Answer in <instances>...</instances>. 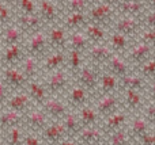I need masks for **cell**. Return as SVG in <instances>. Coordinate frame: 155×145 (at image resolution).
<instances>
[{
  "mask_svg": "<svg viewBox=\"0 0 155 145\" xmlns=\"http://www.w3.org/2000/svg\"><path fill=\"white\" fill-rule=\"evenodd\" d=\"M87 19L88 23H94L104 29H107V27H112L114 20L117 19V12L113 5H109L106 3H99L88 8Z\"/></svg>",
  "mask_w": 155,
  "mask_h": 145,
  "instance_id": "cell-1",
  "label": "cell"
},
{
  "mask_svg": "<svg viewBox=\"0 0 155 145\" xmlns=\"http://www.w3.org/2000/svg\"><path fill=\"white\" fill-rule=\"evenodd\" d=\"M113 31L120 33L123 35H127L129 38H135L142 30V22L140 18L134 16H120L113 23Z\"/></svg>",
  "mask_w": 155,
  "mask_h": 145,
  "instance_id": "cell-2",
  "label": "cell"
},
{
  "mask_svg": "<svg viewBox=\"0 0 155 145\" xmlns=\"http://www.w3.org/2000/svg\"><path fill=\"white\" fill-rule=\"evenodd\" d=\"M60 11L61 10L52 0H40V4L37 7V14L42 23L51 26H56L60 20Z\"/></svg>",
  "mask_w": 155,
  "mask_h": 145,
  "instance_id": "cell-3",
  "label": "cell"
},
{
  "mask_svg": "<svg viewBox=\"0 0 155 145\" xmlns=\"http://www.w3.org/2000/svg\"><path fill=\"white\" fill-rule=\"evenodd\" d=\"M48 49H49L48 35L44 33V30L31 34L29 41L26 42V50L29 52V56H33V57L45 56Z\"/></svg>",
  "mask_w": 155,
  "mask_h": 145,
  "instance_id": "cell-4",
  "label": "cell"
},
{
  "mask_svg": "<svg viewBox=\"0 0 155 145\" xmlns=\"http://www.w3.org/2000/svg\"><path fill=\"white\" fill-rule=\"evenodd\" d=\"M154 54V48L146 43L137 42L136 45H134L128 52H127V61L135 65H143L144 62H147L148 60L153 58Z\"/></svg>",
  "mask_w": 155,
  "mask_h": 145,
  "instance_id": "cell-5",
  "label": "cell"
},
{
  "mask_svg": "<svg viewBox=\"0 0 155 145\" xmlns=\"http://www.w3.org/2000/svg\"><path fill=\"white\" fill-rule=\"evenodd\" d=\"M79 75V83L84 90H95L101 77V69L98 65H86L78 72Z\"/></svg>",
  "mask_w": 155,
  "mask_h": 145,
  "instance_id": "cell-6",
  "label": "cell"
},
{
  "mask_svg": "<svg viewBox=\"0 0 155 145\" xmlns=\"http://www.w3.org/2000/svg\"><path fill=\"white\" fill-rule=\"evenodd\" d=\"M15 24L22 30L23 33H27V34H34L37 31H41L42 30V20L38 16V14H34V15H23V14H18L15 18Z\"/></svg>",
  "mask_w": 155,
  "mask_h": 145,
  "instance_id": "cell-7",
  "label": "cell"
},
{
  "mask_svg": "<svg viewBox=\"0 0 155 145\" xmlns=\"http://www.w3.org/2000/svg\"><path fill=\"white\" fill-rule=\"evenodd\" d=\"M146 8H147V4L143 0H139V2H127V0H123L116 7V12H117V16L142 18L146 12Z\"/></svg>",
  "mask_w": 155,
  "mask_h": 145,
  "instance_id": "cell-8",
  "label": "cell"
},
{
  "mask_svg": "<svg viewBox=\"0 0 155 145\" xmlns=\"http://www.w3.org/2000/svg\"><path fill=\"white\" fill-rule=\"evenodd\" d=\"M48 43L49 48L54 49V50L64 52L68 45V34L67 30L63 26H52L48 34Z\"/></svg>",
  "mask_w": 155,
  "mask_h": 145,
  "instance_id": "cell-9",
  "label": "cell"
},
{
  "mask_svg": "<svg viewBox=\"0 0 155 145\" xmlns=\"http://www.w3.org/2000/svg\"><path fill=\"white\" fill-rule=\"evenodd\" d=\"M88 58L93 61L94 65H105L109 58L113 56V50L107 46V43H101V45H91L88 50L86 52Z\"/></svg>",
  "mask_w": 155,
  "mask_h": 145,
  "instance_id": "cell-10",
  "label": "cell"
},
{
  "mask_svg": "<svg viewBox=\"0 0 155 145\" xmlns=\"http://www.w3.org/2000/svg\"><path fill=\"white\" fill-rule=\"evenodd\" d=\"M135 38H129L127 35H123L120 33L113 31L112 34L107 37V46L113 50V53L116 54H121V53H127L129 49L132 48Z\"/></svg>",
  "mask_w": 155,
  "mask_h": 145,
  "instance_id": "cell-11",
  "label": "cell"
},
{
  "mask_svg": "<svg viewBox=\"0 0 155 145\" xmlns=\"http://www.w3.org/2000/svg\"><path fill=\"white\" fill-rule=\"evenodd\" d=\"M87 23H88L87 14L71 12V14H67V15H65L63 27H64L67 31L74 33V31H80V30H83Z\"/></svg>",
  "mask_w": 155,
  "mask_h": 145,
  "instance_id": "cell-12",
  "label": "cell"
},
{
  "mask_svg": "<svg viewBox=\"0 0 155 145\" xmlns=\"http://www.w3.org/2000/svg\"><path fill=\"white\" fill-rule=\"evenodd\" d=\"M105 65L107 67V72L114 75L116 77H123L125 75H129V64L120 54L113 53V56Z\"/></svg>",
  "mask_w": 155,
  "mask_h": 145,
  "instance_id": "cell-13",
  "label": "cell"
},
{
  "mask_svg": "<svg viewBox=\"0 0 155 145\" xmlns=\"http://www.w3.org/2000/svg\"><path fill=\"white\" fill-rule=\"evenodd\" d=\"M90 46H91V42L86 37L83 30L68 34V45H67L68 50H76V52H80V53H86Z\"/></svg>",
  "mask_w": 155,
  "mask_h": 145,
  "instance_id": "cell-14",
  "label": "cell"
},
{
  "mask_svg": "<svg viewBox=\"0 0 155 145\" xmlns=\"http://www.w3.org/2000/svg\"><path fill=\"white\" fill-rule=\"evenodd\" d=\"M83 33L86 34V37L90 39L91 45H101V43L107 42V33L106 29L98 26L94 23H87L86 27L83 29Z\"/></svg>",
  "mask_w": 155,
  "mask_h": 145,
  "instance_id": "cell-15",
  "label": "cell"
},
{
  "mask_svg": "<svg viewBox=\"0 0 155 145\" xmlns=\"http://www.w3.org/2000/svg\"><path fill=\"white\" fill-rule=\"evenodd\" d=\"M118 109V99L116 95L113 94H107V95H102L101 100L98 102L97 106V113L105 115L107 118L109 115L114 114Z\"/></svg>",
  "mask_w": 155,
  "mask_h": 145,
  "instance_id": "cell-16",
  "label": "cell"
},
{
  "mask_svg": "<svg viewBox=\"0 0 155 145\" xmlns=\"http://www.w3.org/2000/svg\"><path fill=\"white\" fill-rule=\"evenodd\" d=\"M23 34L25 33L16 26L15 23L8 24L5 27V30L2 33L3 35V42L4 45L11 46V45H16V43H22V39H23Z\"/></svg>",
  "mask_w": 155,
  "mask_h": 145,
  "instance_id": "cell-17",
  "label": "cell"
},
{
  "mask_svg": "<svg viewBox=\"0 0 155 145\" xmlns=\"http://www.w3.org/2000/svg\"><path fill=\"white\" fill-rule=\"evenodd\" d=\"M127 121V114L121 111H116L114 114L107 117V121L105 122V129L109 133H114L117 130H121V126Z\"/></svg>",
  "mask_w": 155,
  "mask_h": 145,
  "instance_id": "cell-18",
  "label": "cell"
},
{
  "mask_svg": "<svg viewBox=\"0 0 155 145\" xmlns=\"http://www.w3.org/2000/svg\"><path fill=\"white\" fill-rule=\"evenodd\" d=\"M117 87V77L112 73L106 72V73H101L99 77V91L102 95H107V94H113V91Z\"/></svg>",
  "mask_w": 155,
  "mask_h": 145,
  "instance_id": "cell-19",
  "label": "cell"
},
{
  "mask_svg": "<svg viewBox=\"0 0 155 145\" xmlns=\"http://www.w3.org/2000/svg\"><path fill=\"white\" fill-rule=\"evenodd\" d=\"M80 140L84 144H91V145H97L101 143L102 140V132H99L95 128H86L84 130L80 132Z\"/></svg>",
  "mask_w": 155,
  "mask_h": 145,
  "instance_id": "cell-20",
  "label": "cell"
},
{
  "mask_svg": "<svg viewBox=\"0 0 155 145\" xmlns=\"http://www.w3.org/2000/svg\"><path fill=\"white\" fill-rule=\"evenodd\" d=\"M129 136L131 137H137L140 138L142 136H144L146 133H148V121L144 118H136L132 121L131 128H129Z\"/></svg>",
  "mask_w": 155,
  "mask_h": 145,
  "instance_id": "cell-21",
  "label": "cell"
},
{
  "mask_svg": "<svg viewBox=\"0 0 155 145\" xmlns=\"http://www.w3.org/2000/svg\"><path fill=\"white\" fill-rule=\"evenodd\" d=\"M120 83L121 86L125 90H139L143 87L144 84V80H143L142 76H135V75H125L123 77H120Z\"/></svg>",
  "mask_w": 155,
  "mask_h": 145,
  "instance_id": "cell-22",
  "label": "cell"
},
{
  "mask_svg": "<svg viewBox=\"0 0 155 145\" xmlns=\"http://www.w3.org/2000/svg\"><path fill=\"white\" fill-rule=\"evenodd\" d=\"M65 61V54L64 52L56 50L54 53L49 54L45 60V67L46 69H59Z\"/></svg>",
  "mask_w": 155,
  "mask_h": 145,
  "instance_id": "cell-23",
  "label": "cell"
},
{
  "mask_svg": "<svg viewBox=\"0 0 155 145\" xmlns=\"http://www.w3.org/2000/svg\"><path fill=\"white\" fill-rule=\"evenodd\" d=\"M23 43H16V45H11V46H7V49H5L4 54H3V57H4L5 61L8 62H14L16 61V60L22 58V54H23Z\"/></svg>",
  "mask_w": 155,
  "mask_h": 145,
  "instance_id": "cell-24",
  "label": "cell"
},
{
  "mask_svg": "<svg viewBox=\"0 0 155 145\" xmlns=\"http://www.w3.org/2000/svg\"><path fill=\"white\" fill-rule=\"evenodd\" d=\"M67 86V76L63 71H57V72L53 73V76L49 80V87H51L53 91H57V90H61Z\"/></svg>",
  "mask_w": 155,
  "mask_h": 145,
  "instance_id": "cell-25",
  "label": "cell"
},
{
  "mask_svg": "<svg viewBox=\"0 0 155 145\" xmlns=\"http://www.w3.org/2000/svg\"><path fill=\"white\" fill-rule=\"evenodd\" d=\"M88 8H90V4L87 3V0H70L67 7H65V11H67V14H71V12L87 14Z\"/></svg>",
  "mask_w": 155,
  "mask_h": 145,
  "instance_id": "cell-26",
  "label": "cell"
},
{
  "mask_svg": "<svg viewBox=\"0 0 155 145\" xmlns=\"http://www.w3.org/2000/svg\"><path fill=\"white\" fill-rule=\"evenodd\" d=\"M129 138H131V136L127 130H117V132L110 134L109 145H128Z\"/></svg>",
  "mask_w": 155,
  "mask_h": 145,
  "instance_id": "cell-27",
  "label": "cell"
},
{
  "mask_svg": "<svg viewBox=\"0 0 155 145\" xmlns=\"http://www.w3.org/2000/svg\"><path fill=\"white\" fill-rule=\"evenodd\" d=\"M97 119H98V113L90 107H84L82 110V113H80V121L87 128L97 124Z\"/></svg>",
  "mask_w": 155,
  "mask_h": 145,
  "instance_id": "cell-28",
  "label": "cell"
},
{
  "mask_svg": "<svg viewBox=\"0 0 155 145\" xmlns=\"http://www.w3.org/2000/svg\"><path fill=\"white\" fill-rule=\"evenodd\" d=\"M125 103L129 109H139L142 105V98L136 90H125Z\"/></svg>",
  "mask_w": 155,
  "mask_h": 145,
  "instance_id": "cell-29",
  "label": "cell"
},
{
  "mask_svg": "<svg viewBox=\"0 0 155 145\" xmlns=\"http://www.w3.org/2000/svg\"><path fill=\"white\" fill-rule=\"evenodd\" d=\"M16 10L19 11L18 14H23V15H34L37 14V5H35L34 0H19Z\"/></svg>",
  "mask_w": 155,
  "mask_h": 145,
  "instance_id": "cell-30",
  "label": "cell"
},
{
  "mask_svg": "<svg viewBox=\"0 0 155 145\" xmlns=\"http://www.w3.org/2000/svg\"><path fill=\"white\" fill-rule=\"evenodd\" d=\"M70 99H71V102L75 103L78 106L84 105L87 102V90H84L83 87H76L71 92Z\"/></svg>",
  "mask_w": 155,
  "mask_h": 145,
  "instance_id": "cell-31",
  "label": "cell"
},
{
  "mask_svg": "<svg viewBox=\"0 0 155 145\" xmlns=\"http://www.w3.org/2000/svg\"><path fill=\"white\" fill-rule=\"evenodd\" d=\"M137 41L155 48V30L154 29H142L140 33L137 34Z\"/></svg>",
  "mask_w": 155,
  "mask_h": 145,
  "instance_id": "cell-32",
  "label": "cell"
},
{
  "mask_svg": "<svg viewBox=\"0 0 155 145\" xmlns=\"http://www.w3.org/2000/svg\"><path fill=\"white\" fill-rule=\"evenodd\" d=\"M82 54L83 53L76 50H70L68 53V65L74 72H79L82 69Z\"/></svg>",
  "mask_w": 155,
  "mask_h": 145,
  "instance_id": "cell-33",
  "label": "cell"
},
{
  "mask_svg": "<svg viewBox=\"0 0 155 145\" xmlns=\"http://www.w3.org/2000/svg\"><path fill=\"white\" fill-rule=\"evenodd\" d=\"M11 19H12V10H11V7H8L4 2L0 0V26L10 24Z\"/></svg>",
  "mask_w": 155,
  "mask_h": 145,
  "instance_id": "cell-34",
  "label": "cell"
},
{
  "mask_svg": "<svg viewBox=\"0 0 155 145\" xmlns=\"http://www.w3.org/2000/svg\"><path fill=\"white\" fill-rule=\"evenodd\" d=\"M140 76L142 77L155 79V58L148 60L143 65H140Z\"/></svg>",
  "mask_w": 155,
  "mask_h": 145,
  "instance_id": "cell-35",
  "label": "cell"
},
{
  "mask_svg": "<svg viewBox=\"0 0 155 145\" xmlns=\"http://www.w3.org/2000/svg\"><path fill=\"white\" fill-rule=\"evenodd\" d=\"M140 22H142V29H154L155 30V10L144 12V15L140 18Z\"/></svg>",
  "mask_w": 155,
  "mask_h": 145,
  "instance_id": "cell-36",
  "label": "cell"
},
{
  "mask_svg": "<svg viewBox=\"0 0 155 145\" xmlns=\"http://www.w3.org/2000/svg\"><path fill=\"white\" fill-rule=\"evenodd\" d=\"M46 109H48L49 113H52L53 115H63V114L65 113L64 106L60 102H57V100H49V102L46 103Z\"/></svg>",
  "mask_w": 155,
  "mask_h": 145,
  "instance_id": "cell-37",
  "label": "cell"
},
{
  "mask_svg": "<svg viewBox=\"0 0 155 145\" xmlns=\"http://www.w3.org/2000/svg\"><path fill=\"white\" fill-rule=\"evenodd\" d=\"M35 67H37L35 57L27 56L23 62V69H25V72H26V75H33V73L35 72Z\"/></svg>",
  "mask_w": 155,
  "mask_h": 145,
  "instance_id": "cell-38",
  "label": "cell"
},
{
  "mask_svg": "<svg viewBox=\"0 0 155 145\" xmlns=\"http://www.w3.org/2000/svg\"><path fill=\"white\" fill-rule=\"evenodd\" d=\"M65 128L63 126V125H54V126L49 128L48 129V137L51 138V140H57V138H60V136L64 133Z\"/></svg>",
  "mask_w": 155,
  "mask_h": 145,
  "instance_id": "cell-39",
  "label": "cell"
},
{
  "mask_svg": "<svg viewBox=\"0 0 155 145\" xmlns=\"http://www.w3.org/2000/svg\"><path fill=\"white\" fill-rule=\"evenodd\" d=\"M65 129L68 130V132H78L80 128V122L78 121L74 115H68L67 119H65Z\"/></svg>",
  "mask_w": 155,
  "mask_h": 145,
  "instance_id": "cell-40",
  "label": "cell"
},
{
  "mask_svg": "<svg viewBox=\"0 0 155 145\" xmlns=\"http://www.w3.org/2000/svg\"><path fill=\"white\" fill-rule=\"evenodd\" d=\"M7 77L15 84H21L22 81H23V76H22V73L16 69H8L7 71Z\"/></svg>",
  "mask_w": 155,
  "mask_h": 145,
  "instance_id": "cell-41",
  "label": "cell"
},
{
  "mask_svg": "<svg viewBox=\"0 0 155 145\" xmlns=\"http://www.w3.org/2000/svg\"><path fill=\"white\" fill-rule=\"evenodd\" d=\"M142 145H155V133H146L144 136L139 138Z\"/></svg>",
  "mask_w": 155,
  "mask_h": 145,
  "instance_id": "cell-42",
  "label": "cell"
},
{
  "mask_svg": "<svg viewBox=\"0 0 155 145\" xmlns=\"http://www.w3.org/2000/svg\"><path fill=\"white\" fill-rule=\"evenodd\" d=\"M31 122L34 125H37V126H42L44 125V121H45V118H44V115L42 114H40V113H34L31 115Z\"/></svg>",
  "mask_w": 155,
  "mask_h": 145,
  "instance_id": "cell-43",
  "label": "cell"
},
{
  "mask_svg": "<svg viewBox=\"0 0 155 145\" xmlns=\"http://www.w3.org/2000/svg\"><path fill=\"white\" fill-rule=\"evenodd\" d=\"M31 92H33V95H34L37 99H42V98H44V90H42V87L37 86V84H33V86H31Z\"/></svg>",
  "mask_w": 155,
  "mask_h": 145,
  "instance_id": "cell-44",
  "label": "cell"
},
{
  "mask_svg": "<svg viewBox=\"0 0 155 145\" xmlns=\"http://www.w3.org/2000/svg\"><path fill=\"white\" fill-rule=\"evenodd\" d=\"M146 117H147L148 121H155V103L150 105L146 109Z\"/></svg>",
  "mask_w": 155,
  "mask_h": 145,
  "instance_id": "cell-45",
  "label": "cell"
},
{
  "mask_svg": "<svg viewBox=\"0 0 155 145\" xmlns=\"http://www.w3.org/2000/svg\"><path fill=\"white\" fill-rule=\"evenodd\" d=\"M25 103H26V99H25V98H15V100H14V106H15L16 109L23 107Z\"/></svg>",
  "mask_w": 155,
  "mask_h": 145,
  "instance_id": "cell-46",
  "label": "cell"
},
{
  "mask_svg": "<svg viewBox=\"0 0 155 145\" xmlns=\"http://www.w3.org/2000/svg\"><path fill=\"white\" fill-rule=\"evenodd\" d=\"M68 2H70V0H53V3L60 8V10H65Z\"/></svg>",
  "mask_w": 155,
  "mask_h": 145,
  "instance_id": "cell-47",
  "label": "cell"
},
{
  "mask_svg": "<svg viewBox=\"0 0 155 145\" xmlns=\"http://www.w3.org/2000/svg\"><path fill=\"white\" fill-rule=\"evenodd\" d=\"M2 2H4L5 4L8 5V7L16 8V5H18V2H19V0H2Z\"/></svg>",
  "mask_w": 155,
  "mask_h": 145,
  "instance_id": "cell-48",
  "label": "cell"
},
{
  "mask_svg": "<svg viewBox=\"0 0 155 145\" xmlns=\"http://www.w3.org/2000/svg\"><path fill=\"white\" fill-rule=\"evenodd\" d=\"M123 2V0H104V3H106V4H109V5H113V7H117L120 3Z\"/></svg>",
  "mask_w": 155,
  "mask_h": 145,
  "instance_id": "cell-49",
  "label": "cell"
},
{
  "mask_svg": "<svg viewBox=\"0 0 155 145\" xmlns=\"http://www.w3.org/2000/svg\"><path fill=\"white\" fill-rule=\"evenodd\" d=\"M150 94H151V96H153V99L155 100V80L151 83V86H150Z\"/></svg>",
  "mask_w": 155,
  "mask_h": 145,
  "instance_id": "cell-50",
  "label": "cell"
},
{
  "mask_svg": "<svg viewBox=\"0 0 155 145\" xmlns=\"http://www.w3.org/2000/svg\"><path fill=\"white\" fill-rule=\"evenodd\" d=\"M87 3L91 5H95V4H99V3H104V0H87Z\"/></svg>",
  "mask_w": 155,
  "mask_h": 145,
  "instance_id": "cell-51",
  "label": "cell"
},
{
  "mask_svg": "<svg viewBox=\"0 0 155 145\" xmlns=\"http://www.w3.org/2000/svg\"><path fill=\"white\" fill-rule=\"evenodd\" d=\"M146 4H147L148 7H151L153 10H155V0H146Z\"/></svg>",
  "mask_w": 155,
  "mask_h": 145,
  "instance_id": "cell-52",
  "label": "cell"
},
{
  "mask_svg": "<svg viewBox=\"0 0 155 145\" xmlns=\"http://www.w3.org/2000/svg\"><path fill=\"white\" fill-rule=\"evenodd\" d=\"M2 96H3V88L0 87V98H2Z\"/></svg>",
  "mask_w": 155,
  "mask_h": 145,
  "instance_id": "cell-53",
  "label": "cell"
},
{
  "mask_svg": "<svg viewBox=\"0 0 155 145\" xmlns=\"http://www.w3.org/2000/svg\"><path fill=\"white\" fill-rule=\"evenodd\" d=\"M63 145H75V144H74V143H64Z\"/></svg>",
  "mask_w": 155,
  "mask_h": 145,
  "instance_id": "cell-54",
  "label": "cell"
},
{
  "mask_svg": "<svg viewBox=\"0 0 155 145\" xmlns=\"http://www.w3.org/2000/svg\"><path fill=\"white\" fill-rule=\"evenodd\" d=\"M127 2H139V0H127Z\"/></svg>",
  "mask_w": 155,
  "mask_h": 145,
  "instance_id": "cell-55",
  "label": "cell"
},
{
  "mask_svg": "<svg viewBox=\"0 0 155 145\" xmlns=\"http://www.w3.org/2000/svg\"><path fill=\"white\" fill-rule=\"evenodd\" d=\"M2 57H3V56H2V52H0V60H2Z\"/></svg>",
  "mask_w": 155,
  "mask_h": 145,
  "instance_id": "cell-56",
  "label": "cell"
},
{
  "mask_svg": "<svg viewBox=\"0 0 155 145\" xmlns=\"http://www.w3.org/2000/svg\"><path fill=\"white\" fill-rule=\"evenodd\" d=\"M0 33H2V26H0Z\"/></svg>",
  "mask_w": 155,
  "mask_h": 145,
  "instance_id": "cell-57",
  "label": "cell"
},
{
  "mask_svg": "<svg viewBox=\"0 0 155 145\" xmlns=\"http://www.w3.org/2000/svg\"><path fill=\"white\" fill-rule=\"evenodd\" d=\"M154 56H155V48H154Z\"/></svg>",
  "mask_w": 155,
  "mask_h": 145,
  "instance_id": "cell-58",
  "label": "cell"
},
{
  "mask_svg": "<svg viewBox=\"0 0 155 145\" xmlns=\"http://www.w3.org/2000/svg\"><path fill=\"white\" fill-rule=\"evenodd\" d=\"M97 145H99V144H97Z\"/></svg>",
  "mask_w": 155,
  "mask_h": 145,
  "instance_id": "cell-59",
  "label": "cell"
}]
</instances>
